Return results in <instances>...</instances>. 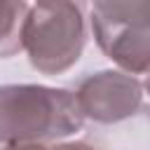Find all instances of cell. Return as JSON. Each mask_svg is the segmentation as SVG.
Wrapping results in <instances>:
<instances>
[{"instance_id":"6da1fadb","label":"cell","mask_w":150,"mask_h":150,"mask_svg":"<svg viewBox=\"0 0 150 150\" xmlns=\"http://www.w3.org/2000/svg\"><path fill=\"white\" fill-rule=\"evenodd\" d=\"M73 91L45 84L0 87V143L42 145L82 129Z\"/></svg>"},{"instance_id":"7a4b0ae2","label":"cell","mask_w":150,"mask_h":150,"mask_svg":"<svg viewBox=\"0 0 150 150\" xmlns=\"http://www.w3.org/2000/svg\"><path fill=\"white\" fill-rule=\"evenodd\" d=\"M21 42L35 70L45 75L66 73L80 61L87 42L82 5L70 0L28 5Z\"/></svg>"},{"instance_id":"3957f363","label":"cell","mask_w":150,"mask_h":150,"mask_svg":"<svg viewBox=\"0 0 150 150\" xmlns=\"http://www.w3.org/2000/svg\"><path fill=\"white\" fill-rule=\"evenodd\" d=\"M91 33L98 49L127 75H145L150 66V2L98 0L91 5Z\"/></svg>"},{"instance_id":"277c9868","label":"cell","mask_w":150,"mask_h":150,"mask_svg":"<svg viewBox=\"0 0 150 150\" xmlns=\"http://www.w3.org/2000/svg\"><path fill=\"white\" fill-rule=\"evenodd\" d=\"M73 96L82 117L98 124H115L143 110L145 84L120 70H98L82 77Z\"/></svg>"},{"instance_id":"5b68a950","label":"cell","mask_w":150,"mask_h":150,"mask_svg":"<svg viewBox=\"0 0 150 150\" xmlns=\"http://www.w3.org/2000/svg\"><path fill=\"white\" fill-rule=\"evenodd\" d=\"M26 14H28V2L0 0V59H9L23 52L21 33H23Z\"/></svg>"},{"instance_id":"8992f818","label":"cell","mask_w":150,"mask_h":150,"mask_svg":"<svg viewBox=\"0 0 150 150\" xmlns=\"http://www.w3.org/2000/svg\"><path fill=\"white\" fill-rule=\"evenodd\" d=\"M45 150H96V148L89 143H82V141H73V143H56V145L45 148Z\"/></svg>"},{"instance_id":"52a82bcc","label":"cell","mask_w":150,"mask_h":150,"mask_svg":"<svg viewBox=\"0 0 150 150\" xmlns=\"http://www.w3.org/2000/svg\"><path fill=\"white\" fill-rule=\"evenodd\" d=\"M2 150H45L42 145H5Z\"/></svg>"}]
</instances>
